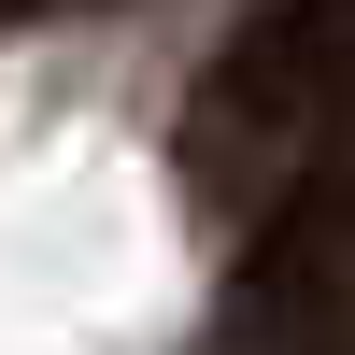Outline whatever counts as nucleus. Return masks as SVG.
I'll return each instance as SVG.
<instances>
[{
	"label": "nucleus",
	"mask_w": 355,
	"mask_h": 355,
	"mask_svg": "<svg viewBox=\"0 0 355 355\" xmlns=\"http://www.w3.org/2000/svg\"><path fill=\"white\" fill-rule=\"evenodd\" d=\"M341 57H355V0H256V15L199 57L185 128H171V185H185L199 227H227L270 185V157L313 128V100L341 85Z\"/></svg>",
	"instance_id": "nucleus-1"
},
{
	"label": "nucleus",
	"mask_w": 355,
	"mask_h": 355,
	"mask_svg": "<svg viewBox=\"0 0 355 355\" xmlns=\"http://www.w3.org/2000/svg\"><path fill=\"white\" fill-rule=\"evenodd\" d=\"M341 284H355V157H327L299 199H284V214H256L242 270H227V299H214V341L270 355L284 327H327Z\"/></svg>",
	"instance_id": "nucleus-2"
}]
</instances>
